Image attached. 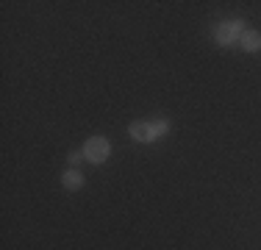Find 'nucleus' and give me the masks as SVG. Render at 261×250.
Returning <instances> with one entry per match:
<instances>
[{"label":"nucleus","mask_w":261,"mask_h":250,"mask_svg":"<svg viewBox=\"0 0 261 250\" xmlns=\"http://www.w3.org/2000/svg\"><path fill=\"white\" fill-rule=\"evenodd\" d=\"M84 153H86V161L103 164V161L111 156V145H109V139H103V136H92V139L84 145Z\"/></svg>","instance_id":"nucleus-1"},{"label":"nucleus","mask_w":261,"mask_h":250,"mask_svg":"<svg viewBox=\"0 0 261 250\" xmlns=\"http://www.w3.org/2000/svg\"><path fill=\"white\" fill-rule=\"evenodd\" d=\"M242 20H228V22H220L214 28V39L220 42V45H233L236 39L242 36Z\"/></svg>","instance_id":"nucleus-2"},{"label":"nucleus","mask_w":261,"mask_h":250,"mask_svg":"<svg viewBox=\"0 0 261 250\" xmlns=\"http://www.w3.org/2000/svg\"><path fill=\"white\" fill-rule=\"evenodd\" d=\"M130 136H134L136 142H156V128H153V122H134L130 125Z\"/></svg>","instance_id":"nucleus-3"},{"label":"nucleus","mask_w":261,"mask_h":250,"mask_svg":"<svg viewBox=\"0 0 261 250\" xmlns=\"http://www.w3.org/2000/svg\"><path fill=\"white\" fill-rule=\"evenodd\" d=\"M239 45H242L245 53H256V50H261V34L258 31H242Z\"/></svg>","instance_id":"nucleus-4"},{"label":"nucleus","mask_w":261,"mask_h":250,"mask_svg":"<svg viewBox=\"0 0 261 250\" xmlns=\"http://www.w3.org/2000/svg\"><path fill=\"white\" fill-rule=\"evenodd\" d=\"M61 184H64V189H70V192H78L81 186L86 184V181H84V175H81L78 170H67L64 175H61Z\"/></svg>","instance_id":"nucleus-5"},{"label":"nucleus","mask_w":261,"mask_h":250,"mask_svg":"<svg viewBox=\"0 0 261 250\" xmlns=\"http://www.w3.org/2000/svg\"><path fill=\"white\" fill-rule=\"evenodd\" d=\"M153 128H156V136H164L167 131H170V122H167V120H156V122H153Z\"/></svg>","instance_id":"nucleus-6"},{"label":"nucleus","mask_w":261,"mask_h":250,"mask_svg":"<svg viewBox=\"0 0 261 250\" xmlns=\"http://www.w3.org/2000/svg\"><path fill=\"white\" fill-rule=\"evenodd\" d=\"M84 159H86V153H84V150H72V153H70V164H81Z\"/></svg>","instance_id":"nucleus-7"}]
</instances>
